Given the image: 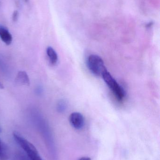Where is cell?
Masks as SVG:
<instances>
[{
    "mask_svg": "<svg viewBox=\"0 0 160 160\" xmlns=\"http://www.w3.org/2000/svg\"><path fill=\"white\" fill-rule=\"evenodd\" d=\"M13 137L30 160H43L35 147L32 143L17 132L13 133Z\"/></svg>",
    "mask_w": 160,
    "mask_h": 160,
    "instance_id": "1",
    "label": "cell"
},
{
    "mask_svg": "<svg viewBox=\"0 0 160 160\" xmlns=\"http://www.w3.org/2000/svg\"><path fill=\"white\" fill-rule=\"evenodd\" d=\"M101 77L109 88L112 90L117 100L118 101H122L126 96V93L123 88L114 78L108 70H106L103 72Z\"/></svg>",
    "mask_w": 160,
    "mask_h": 160,
    "instance_id": "2",
    "label": "cell"
},
{
    "mask_svg": "<svg viewBox=\"0 0 160 160\" xmlns=\"http://www.w3.org/2000/svg\"><path fill=\"white\" fill-rule=\"evenodd\" d=\"M86 63L89 70L95 76H101L107 70L103 60L98 55L92 54L88 56Z\"/></svg>",
    "mask_w": 160,
    "mask_h": 160,
    "instance_id": "3",
    "label": "cell"
},
{
    "mask_svg": "<svg viewBox=\"0 0 160 160\" xmlns=\"http://www.w3.org/2000/svg\"><path fill=\"white\" fill-rule=\"evenodd\" d=\"M69 121L70 125L76 129H81L84 126V117L82 114L78 112L72 113L70 115Z\"/></svg>",
    "mask_w": 160,
    "mask_h": 160,
    "instance_id": "4",
    "label": "cell"
},
{
    "mask_svg": "<svg viewBox=\"0 0 160 160\" xmlns=\"http://www.w3.org/2000/svg\"><path fill=\"white\" fill-rule=\"evenodd\" d=\"M0 38L6 45L12 43V37L8 30L4 26L0 24Z\"/></svg>",
    "mask_w": 160,
    "mask_h": 160,
    "instance_id": "5",
    "label": "cell"
},
{
    "mask_svg": "<svg viewBox=\"0 0 160 160\" xmlns=\"http://www.w3.org/2000/svg\"><path fill=\"white\" fill-rule=\"evenodd\" d=\"M17 83L22 85L29 86L30 85V79L28 75L24 71H19L16 78Z\"/></svg>",
    "mask_w": 160,
    "mask_h": 160,
    "instance_id": "6",
    "label": "cell"
},
{
    "mask_svg": "<svg viewBox=\"0 0 160 160\" xmlns=\"http://www.w3.org/2000/svg\"><path fill=\"white\" fill-rule=\"evenodd\" d=\"M10 157L9 149L5 143L0 139V160H7Z\"/></svg>",
    "mask_w": 160,
    "mask_h": 160,
    "instance_id": "7",
    "label": "cell"
},
{
    "mask_svg": "<svg viewBox=\"0 0 160 160\" xmlns=\"http://www.w3.org/2000/svg\"><path fill=\"white\" fill-rule=\"evenodd\" d=\"M47 54L50 62L54 65L58 62V55L55 51L51 47H49L47 49Z\"/></svg>",
    "mask_w": 160,
    "mask_h": 160,
    "instance_id": "8",
    "label": "cell"
},
{
    "mask_svg": "<svg viewBox=\"0 0 160 160\" xmlns=\"http://www.w3.org/2000/svg\"><path fill=\"white\" fill-rule=\"evenodd\" d=\"M67 106V105L66 102L65 101H60L57 104V110L60 112H63L65 111Z\"/></svg>",
    "mask_w": 160,
    "mask_h": 160,
    "instance_id": "9",
    "label": "cell"
},
{
    "mask_svg": "<svg viewBox=\"0 0 160 160\" xmlns=\"http://www.w3.org/2000/svg\"><path fill=\"white\" fill-rule=\"evenodd\" d=\"M14 160H30L25 154H18L15 156Z\"/></svg>",
    "mask_w": 160,
    "mask_h": 160,
    "instance_id": "10",
    "label": "cell"
},
{
    "mask_svg": "<svg viewBox=\"0 0 160 160\" xmlns=\"http://www.w3.org/2000/svg\"><path fill=\"white\" fill-rule=\"evenodd\" d=\"M18 11L16 10V11H14L13 14V16H12L13 20L14 21H17L18 19Z\"/></svg>",
    "mask_w": 160,
    "mask_h": 160,
    "instance_id": "11",
    "label": "cell"
},
{
    "mask_svg": "<svg viewBox=\"0 0 160 160\" xmlns=\"http://www.w3.org/2000/svg\"><path fill=\"white\" fill-rule=\"evenodd\" d=\"M79 160H91V159L88 157H83V158H81Z\"/></svg>",
    "mask_w": 160,
    "mask_h": 160,
    "instance_id": "12",
    "label": "cell"
},
{
    "mask_svg": "<svg viewBox=\"0 0 160 160\" xmlns=\"http://www.w3.org/2000/svg\"><path fill=\"white\" fill-rule=\"evenodd\" d=\"M4 88L3 86V85L2 84V83H1V82H0V88H1V89H2V88Z\"/></svg>",
    "mask_w": 160,
    "mask_h": 160,
    "instance_id": "13",
    "label": "cell"
},
{
    "mask_svg": "<svg viewBox=\"0 0 160 160\" xmlns=\"http://www.w3.org/2000/svg\"><path fill=\"white\" fill-rule=\"evenodd\" d=\"M2 128H1V127H0V133H1V132H2Z\"/></svg>",
    "mask_w": 160,
    "mask_h": 160,
    "instance_id": "14",
    "label": "cell"
},
{
    "mask_svg": "<svg viewBox=\"0 0 160 160\" xmlns=\"http://www.w3.org/2000/svg\"><path fill=\"white\" fill-rule=\"evenodd\" d=\"M24 1H26V2H27V1H28V0H24Z\"/></svg>",
    "mask_w": 160,
    "mask_h": 160,
    "instance_id": "15",
    "label": "cell"
}]
</instances>
